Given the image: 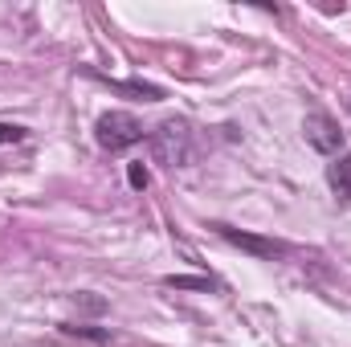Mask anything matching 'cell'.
I'll return each instance as SVG.
<instances>
[{"instance_id": "cell-1", "label": "cell", "mask_w": 351, "mask_h": 347, "mask_svg": "<svg viewBox=\"0 0 351 347\" xmlns=\"http://www.w3.org/2000/svg\"><path fill=\"white\" fill-rule=\"evenodd\" d=\"M94 143H98L102 152L119 156V152L143 143V123H139L131 110H106V115L94 123Z\"/></svg>"}, {"instance_id": "cell-2", "label": "cell", "mask_w": 351, "mask_h": 347, "mask_svg": "<svg viewBox=\"0 0 351 347\" xmlns=\"http://www.w3.org/2000/svg\"><path fill=\"white\" fill-rule=\"evenodd\" d=\"M152 152H156V164H168V168H184L192 160V127L188 119H164L152 135Z\"/></svg>"}, {"instance_id": "cell-3", "label": "cell", "mask_w": 351, "mask_h": 347, "mask_svg": "<svg viewBox=\"0 0 351 347\" xmlns=\"http://www.w3.org/2000/svg\"><path fill=\"white\" fill-rule=\"evenodd\" d=\"M302 135H306V143L319 152V156H339L343 152V131H339V123L327 115V110H311L306 119H302Z\"/></svg>"}, {"instance_id": "cell-4", "label": "cell", "mask_w": 351, "mask_h": 347, "mask_svg": "<svg viewBox=\"0 0 351 347\" xmlns=\"http://www.w3.org/2000/svg\"><path fill=\"white\" fill-rule=\"evenodd\" d=\"M217 233H221L225 241H233V246H241V250L258 254V258H282V254H290V246H282V241H262V237L237 233V229H229V225H217Z\"/></svg>"}, {"instance_id": "cell-5", "label": "cell", "mask_w": 351, "mask_h": 347, "mask_svg": "<svg viewBox=\"0 0 351 347\" xmlns=\"http://www.w3.org/2000/svg\"><path fill=\"white\" fill-rule=\"evenodd\" d=\"M327 184H331V192H335L339 204H351V156L348 152H339L327 164Z\"/></svg>"}, {"instance_id": "cell-6", "label": "cell", "mask_w": 351, "mask_h": 347, "mask_svg": "<svg viewBox=\"0 0 351 347\" xmlns=\"http://www.w3.org/2000/svg\"><path fill=\"white\" fill-rule=\"evenodd\" d=\"M25 139V127L16 123H0V143H21Z\"/></svg>"}, {"instance_id": "cell-7", "label": "cell", "mask_w": 351, "mask_h": 347, "mask_svg": "<svg viewBox=\"0 0 351 347\" xmlns=\"http://www.w3.org/2000/svg\"><path fill=\"white\" fill-rule=\"evenodd\" d=\"M127 180H131V188H147V168L143 164H131L127 168Z\"/></svg>"}]
</instances>
